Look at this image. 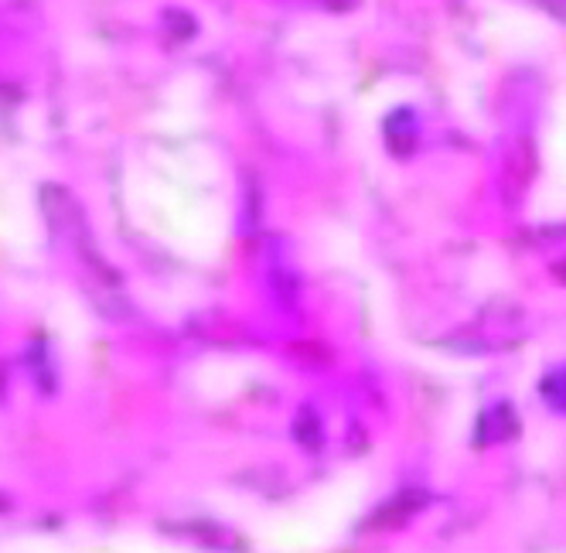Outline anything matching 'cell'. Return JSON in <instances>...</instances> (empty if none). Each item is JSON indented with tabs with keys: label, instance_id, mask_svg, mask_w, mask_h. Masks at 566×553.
Here are the masks:
<instances>
[{
	"label": "cell",
	"instance_id": "6da1fadb",
	"mask_svg": "<svg viewBox=\"0 0 566 553\" xmlns=\"http://www.w3.org/2000/svg\"><path fill=\"white\" fill-rule=\"evenodd\" d=\"M522 431V420L519 414H515V407L509 400H498V403H491V407L481 414L478 420V437H481V444H509L515 441Z\"/></svg>",
	"mask_w": 566,
	"mask_h": 553
},
{
	"label": "cell",
	"instance_id": "7a4b0ae2",
	"mask_svg": "<svg viewBox=\"0 0 566 553\" xmlns=\"http://www.w3.org/2000/svg\"><path fill=\"white\" fill-rule=\"evenodd\" d=\"M423 506H427V492L406 489V492L393 495V502H386L372 523H376V526H399V523H406L413 513H420Z\"/></svg>",
	"mask_w": 566,
	"mask_h": 553
},
{
	"label": "cell",
	"instance_id": "3957f363",
	"mask_svg": "<svg viewBox=\"0 0 566 553\" xmlns=\"http://www.w3.org/2000/svg\"><path fill=\"white\" fill-rule=\"evenodd\" d=\"M386 144L393 147L399 158H406L416 147V117L410 110H396L393 117L386 120Z\"/></svg>",
	"mask_w": 566,
	"mask_h": 553
},
{
	"label": "cell",
	"instance_id": "277c9868",
	"mask_svg": "<svg viewBox=\"0 0 566 553\" xmlns=\"http://www.w3.org/2000/svg\"><path fill=\"white\" fill-rule=\"evenodd\" d=\"M539 396H543L546 410L566 417V362H556L549 366L543 379H539Z\"/></svg>",
	"mask_w": 566,
	"mask_h": 553
},
{
	"label": "cell",
	"instance_id": "5b68a950",
	"mask_svg": "<svg viewBox=\"0 0 566 553\" xmlns=\"http://www.w3.org/2000/svg\"><path fill=\"white\" fill-rule=\"evenodd\" d=\"M297 437H301V444L321 448V424L314 410H301V417H297Z\"/></svg>",
	"mask_w": 566,
	"mask_h": 553
},
{
	"label": "cell",
	"instance_id": "8992f818",
	"mask_svg": "<svg viewBox=\"0 0 566 553\" xmlns=\"http://www.w3.org/2000/svg\"><path fill=\"white\" fill-rule=\"evenodd\" d=\"M539 4H543L546 14H553L556 21L566 24V0H539Z\"/></svg>",
	"mask_w": 566,
	"mask_h": 553
},
{
	"label": "cell",
	"instance_id": "52a82bcc",
	"mask_svg": "<svg viewBox=\"0 0 566 553\" xmlns=\"http://www.w3.org/2000/svg\"><path fill=\"white\" fill-rule=\"evenodd\" d=\"M553 277H556V280H563V284H566V260H563V263H556V267H553Z\"/></svg>",
	"mask_w": 566,
	"mask_h": 553
}]
</instances>
